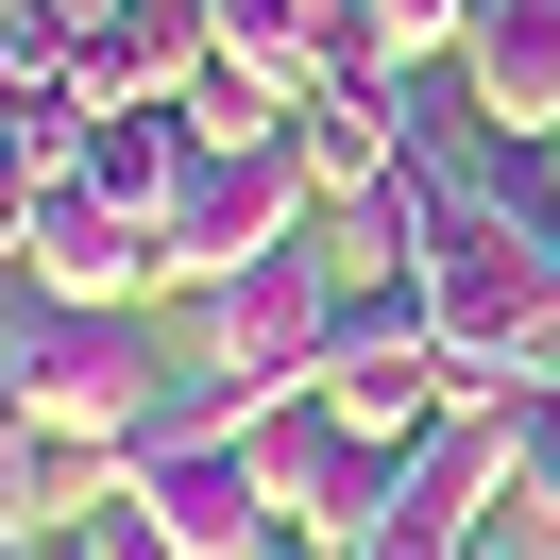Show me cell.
<instances>
[{"label":"cell","instance_id":"cell-5","mask_svg":"<svg viewBox=\"0 0 560 560\" xmlns=\"http://www.w3.org/2000/svg\"><path fill=\"white\" fill-rule=\"evenodd\" d=\"M18 255H35V272L69 289V306H153V289H171L153 221H119L85 171H51V187H35V238H18Z\"/></svg>","mask_w":560,"mask_h":560},{"label":"cell","instance_id":"cell-17","mask_svg":"<svg viewBox=\"0 0 560 560\" xmlns=\"http://www.w3.org/2000/svg\"><path fill=\"white\" fill-rule=\"evenodd\" d=\"M458 560H526V526H476V544H458Z\"/></svg>","mask_w":560,"mask_h":560},{"label":"cell","instance_id":"cell-12","mask_svg":"<svg viewBox=\"0 0 560 560\" xmlns=\"http://www.w3.org/2000/svg\"><path fill=\"white\" fill-rule=\"evenodd\" d=\"M205 35H221V69H255L272 103H306L340 51H374V35H340L323 0H205Z\"/></svg>","mask_w":560,"mask_h":560},{"label":"cell","instance_id":"cell-1","mask_svg":"<svg viewBox=\"0 0 560 560\" xmlns=\"http://www.w3.org/2000/svg\"><path fill=\"white\" fill-rule=\"evenodd\" d=\"M153 374H171V357H153L137 306H69V289L18 255V408H35V424H69V442L119 458V424L153 408Z\"/></svg>","mask_w":560,"mask_h":560},{"label":"cell","instance_id":"cell-6","mask_svg":"<svg viewBox=\"0 0 560 560\" xmlns=\"http://www.w3.org/2000/svg\"><path fill=\"white\" fill-rule=\"evenodd\" d=\"M119 492H137V510L171 526L187 560H255V544H272V492H255V442H187V458H119Z\"/></svg>","mask_w":560,"mask_h":560},{"label":"cell","instance_id":"cell-2","mask_svg":"<svg viewBox=\"0 0 560 560\" xmlns=\"http://www.w3.org/2000/svg\"><path fill=\"white\" fill-rule=\"evenodd\" d=\"M340 238H289V255H255V272H221V289H187V357H221L238 390H323V357H340Z\"/></svg>","mask_w":560,"mask_h":560},{"label":"cell","instance_id":"cell-21","mask_svg":"<svg viewBox=\"0 0 560 560\" xmlns=\"http://www.w3.org/2000/svg\"><path fill=\"white\" fill-rule=\"evenodd\" d=\"M35 560H85V526H69V544H35Z\"/></svg>","mask_w":560,"mask_h":560},{"label":"cell","instance_id":"cell-11","mask_svg":"<svg viewBox=\"0 0 560 560\" xmlns=\"http://www.w3.org/2000/svg\"><path fill=\"white\" fill-rule=\"evenodd\" d=\"M442 221H458L442 153H408V171H374L357 205H323V238H340V272H424V255H442Z\"/></svg>","mask_w":560,"mask_h":560},{"label":"cell","instance_id":"cell-14","mask_svg":"<svg viewBox=\"0 0 560 560\" xmlns=\"http://www.w3.org/2000/svg\"><path fill=\"white\" fill-rule=\"evenodd\" d=\"M458 18H476V0H374V51H390V69H442Z\"/></svg>","mask_w":560,"mask_h":560},{"label":"cell","instance_id":"cell-18","mask_svg":"<svg viewBox=\"0 0 560 560\" xmlns=\"http://www.w3.org/2000/svg\"><path fill=\"white\" fill-rule=\"evenodd\" d=\"M255 560H340V544H306V526H272V544H255Z\"/></svg>","mask_w":560,"mask_h":560},{"label":"cell","instance_id":"cell-19","mask_svg":"<svg viewBox=\"0 0 560 560\" xmlns=\"http://www.w3.org/2000/svg\"><path fill=\"white\" fill-rule=\"evenodd\" d=\"M323 18H340V35H374V0H323Z\"/></svg>","mask_w":560,"mask_h":560},{"label":"cell","instance_id":"cell-15","mask_svg":"<svg viewBox=\"0 0 560 560\" xmlns=\"http://www.w3.org/2000/svg\"><path fill=\"white\" fill-rule=\"evenodd\" d=\"M492 526H560V408H526V458H510V510Z\"/></svg>","mask_w":560,"mask_h":560},{"label":"cell","instance_id":"cell-4","mask_svg":"<svg viewBox=\"0 0 560 560\" xmlns=\"http://www.w3.org/2000/svg\"><path fill=\"white\" fill-rule=\"evenodd\" d=\"M424 119H442V103H424V85L390 69V51H340V69H323L306 103H289V153L323 171V205H357L374 171H408V153H424Z\"/></svg>","mask_w":560,"mask_h":560},{"label":"cell","instance_id":"cell-20","mask_svg":"<svg viewBox=\"0 0 560 560\" xmlns=\"http://www.w3.org/2000/svg\"><path fill=\"white\" fill-rule=\"evenodd\" d=\"M35 18H69V35H85V18H103V0H35Z\"/></svg>","mask_w":560,"mask_h":560},{"label":"cell","instance_id":"cell-10","mask_svg":"<svg viewBox=\"0 0 560 560\" xmlns=\"http://www.w3.org/2000/svg\"><path fill=\"white\" fill-rule=\"evenodd\" d=\"M103 492H119V458H103V442H69V424H18V442H0V544H69Z\"/></svg>","mask_w":560,"mask_h":560},{"label":"cell","instance_id":"cell-8","mask_svg":"<svg viewBox=\"0 0 560 560\" xmlns=\"http://www.w3.org/2000/svg\"><path fill=\"white\" fill-rule=\"evenodd\" d=\"M205 0H103L85 18V103H187L205 85Z\"/></svg>","mask_w":560,"mask_h":560},{"label":"cell","instance_id":"cell-9","mask_svg":"<svg viewBox=\"0 0 560 560\" xmlns=\"http://www.w3.org/2000/svg\"><path fill=\"white\" fill-rule=\"evenodd\" d=\"M187 103H85V137H69V171L103 187L119 221H171V187H187Z\"/></svg>","mask_w":560,"mask_h":560},{"label":"cell","instance_id":"cell-13","mask_svg":"<svg viewBox=\"0 0 560 560\" xmlns=\"http://www.w3.org/2000/svg\"><path fill=\"white\" fill-rule=\"evenodd\" d=\"M187 137H205V153H238V137H289V103H272L255 69H221V51H205V85H187Z\"/></svg>","mask_w":560,"mask_h":560},{"label":"cell","instance_id":"cell-7","mask_svg":"<svg viewBox=\"0 0 560 560\" xmlns=\"http://www.w3.org/2000/svg\"><path fill=\"white\" fill-rule=\"evenodd\" d=\"M442 85L476 119H510V137H544V119H560V0H476L458 51H442Z\"/></svg>","mask_w":560,"mask_h":560},{"label":"cell","instance_id":"cell-22","mask_svg":"<svg viewBox=\"0 0 560 560\" xmlns=\"http://www.w3.org/2000/svg\"><path fill=\"white\" fill-rule=\"evenodd\" d=\"M544 171H560V119H544Z\"/></svg>","mask_w":560,"mask_h":560},{"label":"cell","instance_id":"cell-3","mask_svg":"<svg viewBox=\"0 0 560 560\" xmlns=\"http://www.w3.org/2000/svg\"><path fill=\"white\" fill-rule=\"evenodd\" d=\"M289 238H323V171H306L289 137L187 153L171 221H153V255H171V289H221V272H255V255H289Z\"/></svg>","mask_w":560,"mask_h":560},{"label":"cell","instance_id":"cell-16","mask_svg":"<svg viewBox=\"0 0 560 560\" xmlns=\"http://www.w3.org/2000/svg\"><path fill=\"white\" fill-rule=\"evenodd\" d=\"M85 560H187V544L137 510V492H103V510H85Z\"/></svg>","mask_w":560,"mask_h":560}]
</instances>
